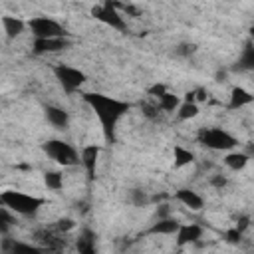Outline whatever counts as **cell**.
<instances>
[{"label":"cell","mask_w":254,"mask_h":254,"mask_svg":"<svg viewBox=\"0 0 254 254\" xmlns=\"http://www.w3.org/2000/svg\"><path fill=\"white\" fill-rule=\"evenodd\" d=\"M12 214L8 212V208L6 206H0V232H2V236H8V228H10V224H12Z\"/></svg>","instance_id":"obj_24"},{"label":"cell","mask_w":254,"mask_h":254,"mask_svg":"<svg viewBox=\"0 0 254 254\" xmlns=\"http://www.w3.org/2000/svg\"><path fill=\"white\" fill-rule=\"evenodd\" d=\"M224 240L230 242V244H240V240H242V232H240L238 228H228V230L224 232Z\"/></svg>","instance_id":"obj_26"},{"label":"cell","mask_w":254,"mask_h":254,"mask_svg":"<svg viewBox=\"0 0 254 254\" xmlns=\"http://www.w3.org/2000/svg\"><path fill=\"white\" fill-rule=\"evenodd\" d=\"M91 14H93L95 20H99V22H103V24L115 28V30H121V32L127 30V24H125V20H123V14L115 8V4H113L111 0L103 2L101 6H95V8L91 10Z\"/></svg>","instance_id":"obj_7"},{"label":"cell","mask_w":254,"mask_h":254,"mask_svg":"<svg viewBox=\"0 0 254 254\" xmlns=\"http://www.w3.org/2000/svg\"><path fill=\"white\" fill-rule=\"evenodd\" d=\"M44 113H46L48 121H50L54 127H58V129H65L67 123H69L67 111L62 109V107H58V105H46V107H44Z\"/></svg>","instance_id":"obj_12"},{"label":"cell","mask_w":254,"mask_h":254,"mask_svg":"<svg viewBox=\"0 0 254 254\" xmlns=\"http://www.w3.org/2000/svg\"><path fill=\"white\" fill-rule=\"evenodd\" d=\"M44 183H46L48 189L60 190V189L64 187V177H62V173H58V171H48V173L44 175Z\"/></svg>","instance_id":"obj_22"},{"label":"cell","mask_w":254,"mask_h":254,"mask_svg":"<svg viewBox=\"0 0 254 254\" xmlns=\"http://www.w3.org/2000/svg\"><path fill=\"white\" fill-rule=\"evenodd\" d=\"M99 153H101V147L99 145H87L83 147L81 151V165L85 167V173H87V179L93 181L95 179V167H97V159H99Z\"/></svg>","instance_id":"obj_10"},{"label":"cell","mask_w":254,"mask_h":254,"mask_svg":"<svg viewBox=\"0 0 254 254\" xmlns=\"http://www.w3.org/2000/svg\"><path fill=\"white\" fill-rule=\"evenodd\" d=\"M44 254H64V252H60V250H46Z\"/></svg>","instance_id":"obj_34"},{"label":"cell","mask_w":254,"mask_h":254,"mask_svg":"<svg viewBox=\"0 0 254 254\" xmlns=\"http://www.w3.org/2000/svg\"><path fill=\"white\" fill-rule=\"evenodd\" d=\"M28 28L32 30L34 38L36 40H50V38H65L67 32L52 18H46V16H38V18H32L28 22Z\"/></svg>","instance_id":"obj_5"},{"label":"cell","mask_w":254,"mask_h":254,"mask_svg":"<svg viewBox=\"0 0 254 254\" xmlns=\"http://www.w3.org/2000/svg\"><path fill=\"white\" fill-rule=\"evenodd\" d=\"M0 22H2V28H4V32H6L8 38L20 36V34L24 32V28H26L24 20H20V18H16V16H2Z\"/></svg>","instance_id":"obj_18"},{"label":"cell","mask_w":254,"mask_h":254,"mask_svg":"<svg viewBox=\"0 0 254 254\" xmlns=\"http://www.w3.org/2000/svg\"><path fill=\"white\" fill-rule=\"evenodd\" d=\"M173 157H175V169H183V167H187V165H190L194 161L192 151H189V149H185L181 145H177L173 149Z\"/></svg>","instance_id":"obj_19"},{"label":"cell","mask_w":254,"mask_h":254,"mask_svg":"<svg viewBox=\"0 0 254 254\" xmlns=\"http://www.w3.org/2000/svg\"><path fill=\"white\" fill-rule=\"evenodd\" d=\"M175 198L179 200V202H183L185 206H189L190 210H200L202 208V198H200V194H196L194 190H190V189H179L177 192H175Z\"/></svg>","instance_id":"obj_15"},{"label":"cell","mask_w":254,"mask_h":254,"mask_svg":"<svg viewBox=\"0 0 254 254\" xmlns=\"http://www.w3.org/2000/svg\"><path fill=\"white\" fill-rule=\"evenodd\" d=\"M248 224H250V218H248V216H238V220H236V226H234V228H238L240 232H244V230L248 228Z\"/></svg>","instance_id":"obj_30"},{"label":"cell","mask_w":254,"mask_h":254,"mask_svg":"<svg viewBox=\"0 0 254 254\" xmlns=\"http://www.w3.org/2000/svg\"><path fill=\"white\" fill-rule=\"evenodd\" d=\"M248 155L246 153H228L224 157V165L230 169V171H242L246 165H248Z\"/></svg>","instance_id":"obj_20"},{"label":"cell","mask_w":254,"mask_h":254,"mask_svg":"<svg viewBox=\"0 0 254 254\" xmlns=\"http://www.w3.org/2000/svg\"><path fill=\"white\" fill-rule=\"evenodd\" d=\"M198 115V105L196 103H181V107H179V119L181 121H187V119H192V117H196Z\"/></svg>","instance_id":"obj_23"},{"label":"cell","mask_w":254,"mask_h":254,"mask_svg":"<svg viewBox=\"0 0 254 254\" xmlns=\"http://www.w3.org/2000/svg\"><path fill=\"white\" fill-rule=\"evenodd\" d=\"M236 71H254V42L248 40L242 48V54L234 65Z\"/></svg>","instance_id":"obj_13"},{"label":"cell","mask_w":254,"mask_h":254,"mask_svg":"<svg viewBox=\"0 0 254 254\" xmlns=\"http://www.w3.org/2000/svg\"><path fill=\"white\" fill-rule=\"evenodd\" d=\"M200 236H202V228L198 224H181V228L177 230V246L196 242Z\"/></svg>","instance_id":"obj_11"},{"label":"cell","mask_w":254,"mask_h":254,"mask_svg":"<svg viewBox=\"0 0 254 254\" xmlns=\"http://www.w3.org/2000/svg\"><path fill=\"white\" fill-rule=\"evenodd\" d=\"M252 101H254V95L248 89H244L240 85H234L230 89V101H228L230 109H240V107H244V105H248Z\"/></svg>","instance_id":"obj_14"},{"label":"cell","mask_w":254,"mask_h":254,"mask_svg":"<svg viewBox=\"0 0 254 254\" xmlns=\"http://www.w3.org/2000/svg\"><path fill=\"white\" fill-rule=\"evenodd\" d=\"M198 143L208 147V149H214V151H230L238 145L236 137H232L228 131L224 129H218V127H202L196 135Z\"/></svg>","instance_id":"obj_3"},{"label":"cell","mask_w":254,"mask_h":254,"mask_svg":"<svg viewBox=\"0 0 254 254\" xmlns=\"http://www.w3.org/2000/svg\"><path fill=\"white\" fill-rule=\"evenodd\" d=\"M73 226H75V222H73L71 218H60L58 224H56V228H58L60 232H67V230H71Z\"/></svg>","instance_id":"obj_28"},{"label":"cell","mask_w":254,"mask_h":254,"mask_svg":"<svg viewBox=\"0 0 254 254\" xmlns=\"http://www.w3.org/2000/svg\"><path fill=\"white\" fill-rule=\"evenodd\" d=\"M0 204L6 206L8 210L22 214V216H32L40 210V206L46 204V198L42 196H32L20 190H4L0 194Z\"/></svg>","instance_id":"obj_2"},{"label":"cell","mask_w":254,"mask_h":254,"mask_svg":"<svg viewBox=\"0 0 254 254\" xmlns=\"http://www.w3.org/2000/svg\"><path fill=\"white\" fill-rule=\"evenodd\" d=\"M71 46V42L67 38H50V40H34L32 50L34 54L42 56V54H56L62 50H67Z\"/></svg>","instance_id":"obj_8"},{"label":"cell","mask_w":254,"mask_h":254,"mask_svg":"<svg viewBox=\"0 0 254 254\" xmlns=\"http://www.w3.org/2000/svg\"><path fill=\"white\" fill-rule=\"evenodd\" d=\"M161 208H157V216L159 218H169V204H159Z\"/></svg>","instance_id":"obj_32"},{"label":"cell","mask_w":254,"mask_h":254,"mask_svg":"<svg viewBox=\"0 0 254 254\" xmlns=\"http://www.w3.org/2000/svg\"><path fill=\"white\" fill-rule=\"evenodd\" d=\"M192 52H194V46H192V44H183V46H179V50H177V54H183V56L192 54Z\"/></svg>","instance_id":"obj_31"},{"label":"cell","mask_w":254,"mask_h":254,"mask_svg":"<svg viewBox=\"0 0 254 254\" xmlns=\"http://www.w3.org/2000/svg\"><path fill=\"white\" fill-rule=\"evenodd\" d=\"M54 75L60 81V85L64 87V91H67V93H73L75 89H79L85 83V79H87L81 69L71 67V65H65V64L56 65L54 67Z\"/></svg>","instance_id":"obj_6"},{"label":"cell","mask_w":254,"mask_h":254,"mask_svg":"<svg viewBox=\"0 0 254 254\" xmlns=\"http://www.w3.org/2000/svg\"><path fill=\"white\" fill-rule=\"evenodd\" d=\"M83 101L97 115V119L101 123V131H103L105 141L107 143H113L115 141L117 123L131 109V103L129 101H121V99H115V97H109V95H103V93H91V91H85L83 93Z\"/></svg>","instance_id":"obj_1"},{"label":"cell","mask_w":254,"mask_h":254,"mask_svg":"<svg viewBox=\"0 0 254 254\" xmlns=\"http://www.w3.org/2000/svg\"><path fill=\"white\" fill-rule=\"evenodd\" d=\"M0 248H2V254H44L46 252V248H42V246L18 242V240H12L8 236L2 238Z\"/></svg>","instance_id":"obj_9"},{"label":"cell","mask_w":254,"mask_h":254,"mask_svg":"<svg viewBox=\"0 0 254 254\" xmlns=\"http://www.w3.org/2000/svg\"><path fill=\"white\" fill-rule=\"evenodd\" d=\"M250 40H252V42H254V26H252V28H250Z\"/></svg>","instance_id":"obj_35"},{"label":"cell","mask_w":254,"mask_h":254,"mask_svg":"<svg viewBox=\"0 0 254 254\" xmlns=\"http://www.w3.org/2000/svg\"><path fill=\"white\" fill-rule=\"evenodd\" d=\"M210 183H212V187H216V189H222V187H224V185H226V179H224V177H220V175H218V177H214V179H212V181H210Z\"/></svg>","instance_id":"obj_33"},{"label":"cell","mask_w":254,"mask_h":254,"mask_svg":"<svg viewBox=\"0 0 254 254\" xmlns=\"http://www.w3.org/2000/svg\"><path fill=\"white\" fill-rule=\"evenodd\" d=\"M179 107H181V99H179V95L167 91L163 97H159V109L171 113V111H175V109H179Z\"/></svg>","instance_id":"obj_21"},{"label":"cell","mask_w":254,"mask_h":254,"mask_svg":"<svg viewBox=\"0 0 254 254\" xmlns=\"http://www.w3.org/2000/svg\"><path fill=\"white\" fill-rule=\"evenodd\" d=\"M147 91H149V95H155V97H163V95L167 93V87H165L163 83H155V85H151Z\"/></svg>","instance_id":"obj_29"},{"label":"cell","mask_w":254,"mask_h":254,"mask_svg":"<svg viewBox=\"0 0 254 254\" xmlns=\"http://www.w3.org/2000/svg\"><path fill=\"white\" fill-rule=\"evenodd\" d=\"M181 228V222L175 218H157V222L147 230V234H177Z\"/></svg>","instance_id":"obj_17"},{"label":"cell","mask_w":254,"mask_h":254,"mask_svg":"<svg viewBox=\"0 0 254 254\" xmlns=\"http://www.w3.org/2000/svg\"><path fill=\"white\" fill-rule=\"evenodd\" d=\"M151 198L141 190V189H133L131 190V202L135 204V206H143V204H147Z\"/></svg>","instance_id":"obj_25"},{"label":"cell","mask_w":254,"mask_h":254,"mask_svg":"<svg viewBox=\"0 0 254 254\" xmlns=\"http://www.w3.org/2000/svg\"><path fill=\"white\" fill-rule=\"evenodd\" d=\"M75 248L79 254H97L95 250V234L89 228H83L75 240Z\"/></svg>","instance_id":"obj_16"},{"label":"cell","mask_w":254,"mask_h":254,"mask_svg":"<svg viewBox=\"0 0 254 254\" xmlns=\"http://www.w3.org/2000/svg\"><path fill=\"white\" fill-rule=\"evenodd\" d=\"M141 111H143V115L149 117V119H157V117H159V107H155V105L141 103Z\"/></svg>","instance_id":"obj_27"},{"label":"cell","mask_w":254,"mask_h":254,"mask_svg":"<svg viewBox=\"0 0 254 254\" xmlns=\"http://www.w3.org/2000/svg\"><path fill=\"white\" fill-rule=\"evenodd\" d=\"M42 149H44V153H46L50 159H54L58 165L73 167V165L81 163V157L77 155V151H75L69 143H65V141H62V139H50V141H46V143L42 145Z\"/></svg>","instance_id":"obj_4"}]
</instances>
